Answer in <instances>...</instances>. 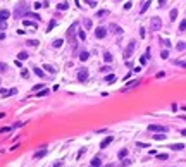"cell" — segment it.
<instances>
[{
    "label": "cell",
    "mask_w": 186,
    "mask_h": 167,
    "mask_svg": "<svg viewBox=\"0 0 186 167\" xmlns=\"http://www.w3.org/2000/svg\"><path fill=\"white\" fill-rule=\"evenodd\" d=\"M184 148V143H174L171 145V150H183Z\"/></svg>",
    "instance_id": "cell-24"
},
{
    "label": "cell",
    "mask_w": 186,
    "mask_h": 167,
    "mask_svg": "<svg viewBox=\"0 0 186 167\" xmlns=\"http://www.w3.org/2000/svg\"><path fill=\"white\" fill-rule=\"evenodd\" d=\"M9 17H10V12H9L7 9H2V10H0V19H2V21H7Z\"/></svg>",
    "instance_id": "cell-13"
},
{
    "label": "cell",
    "mask_w": 186,
    "mask_h": 167,
    "mask_svg": "<svg viewBox=\"0 0 186 167\" xmlns=\"http://www.w3.org/2000/svg\"><path fill=\"white\" fill-rule=\"evenodd\" d=\"M2 29H7V21H2L0 19V31Z\"/></svg>",
    "instance_id": "cell-38"
},
{
    "label": "cell",
    "mask_w": 186,
    "mask_h": 167,
    "mask_svg": "<svg viewBox=\"0 0 186 167\" xmlns=\"http://www.w3.org/2000/svg\"><path fill=\"white\" fill-rule=\"evenodd\" d=\"M26 45H29V47H38L40 42H38V40H26Z\"/></svg>",
    "instance_id": "cell-28"
},
{
    "label": "cell",
    "mask_w": 186,
    "mask_h": 167,
    "mask_svg": "<svg viewBox=\"0 0 186 167\" xmlns=\"http://www.w3.org/2000/svg\"><path fill=\"white\" fill-rule=\"evenodd\" d=\"M57 9L59 10H67L69 9V4L67 2H60V4H57Z\"/></svg>",
    "instance_id": "cell-25"
},
{
    "label": "cell",
    "mask_w": 186,
    "mask_h": 167,
    "mask_svg": "<svg viewBox=\"0 0 186 167\" xmlns=\"http://www.w3.org/2000/svg\"><path fill=\"white\" fill-rule=\"evenodd\" d=\"M136 146H140V148H148V146H150V143H140V141H136Z\"/></svg>",
    "instance_id": "cell-37"
},
{
    "label": "cell",
    "mask_w": 186,
    "mask_h": 167,
    "mask_svg": "<svg viewBox=\"0 0 186 167\" xmlns=\"http://www.w3.org/2000/svg\"><path fill=\"white\" fill-rule=\"evenodd\" d=\"M78 21L76 23H72L71 26H69V29H67V40L71 42V43H74V42H76V28H78Z\"/></svg>",
    "instance_id": "cell-2"
},
{
    "label": "cell",
    "mask_w": 186,
    "mask_h": 167,
    "mask_svg": "<svg viewBox=\"0 0 186 167\" xmlns=\"http://www.w3.org/2000/svg\"><path fill=\"white\" fill-rule=\"evenodd\" d=\"M165 4H167V0H159V5H160V7H164Z\"/></svg>",
    "instance_id": "cell-53"
},
{
    "label": "cell",
    "mask_w": 186,
    "mask_h": 167,
    "mask_svg": "<svg viewBox=\"0 0 186 167\" xmlns=\"http://www.w3.org/2000/svg\"><path fill=\"white\" fill-rule=\"evenodd\" d=\"M162 45L165 47V50H167V48H171V47H172V45H171V42H169V40H167V38H165V40H162Z\"/></svg>",
    "instance_id": "cell-34"
},
{
    "label": "cell",
    "mask_w": 186,
    "mask_h": 167,
    "mask_svg": "<svg viewBox=\"0 0 186 167\" xmlns=\"http://www.w3.org/2000/svg\"><path fill=\"white\" fill-rule=\"evenodd\" d=\"M103 60H105L107 64H110V62H112V60H114V57H112V53H110V52H105V53H103Z\"/></svg>",
    "instance_id": "cell-19"
},
{
    "label": "cell",
    "mask_w": 186,
    "mask_h": 167,
    "mask_svg": "<svg viewBox=\"0 0 186 167\" xmlns=\"http://www.w3.org/2000/svg\"><path fill=\"white\" fill-rule=\"evenodd\" d=\"M112 141H114V138H112V136H107V138H105V140L100 143V148L103 150V148H107V146H109L110 143H112Z\"/></svg>",
    "instance_id": "cell-11"
},
{
    "label": "cell",
    "mask_w": 186,
    "mask_h": 167,
    "mask_svg": "<svg viewBox=\"0 0 186 167\" xmlns=\"http://www.w3.org/2000/svg\"><path fill=\"white\" fill-rule=\"evenodd\" d=\"M90 167H102V157H100V155H97L95 159H91Z\"/></svg>",
    "instance_id": "cell-9"
},
{
    "label": "cell",
    "mask_w": 186,
    "mask_h": 167,
    "mask_svg": "<svg viewBox=\"0 0 186 167\" xmlns=\"http://www.w3.org/2000/svg\"><path fill=\"white\" fill-rule=\"evenodd\" d=\"M9 72V66L5 62H0V74H7Z\"/></svg>",
    "instance_id": "cell-21"
},
{
    "label": "cell",
    "mask_w": 186,
    "mask_h": 167,
    "mask_svg": "<svg viewBox=\"0 0 186 167\" xmlns=\"http://www.w3.org/2000/svg\"><path fill=\"white\" fill-rule=\"evenodd\" d=\"M83 24H85L86 29H91V19H90V17H85V19H83Z\"/></svg>",
    "instance_id": "cell-26"
},
{
    "label": "cell",
    "mask_w": 186,
    "mask_h": 167,
    "mask_svg": "<svg viewBox=\"0 0 186 167\" xmlns=\"http://www.w3.org/2000/svg\"><path fill=\"white\" fill-rule=\"evenodd\" d=\"M47 153H48V150H47V148H42V150H38V152L34 153V159H42V157H45Z\"/></svg>",
    "instance_id": "cell-14"
},
{
    "label": "cell",
    "mask_w": 186,
    "mask_h": 167,
    "mask_svg": "<svg viewBox=\"0 0 186 167\" xmlns=\"http://www.w3.org/2000/svg\"><path fill=\"white\" fill-rule=\"evenodd\" d=\"M178 14H179V10H178V9H172V10L169 12V17H171V21H176V19H178Z\"/></svg>",
    "instance_id": "cell-22"
},
{
    "label": "cell",
    "mask_w": 186,
    "mask_h": 167,
    "mask_svg": "<svg viewBox=\"0 0 186 167\" xmlns=\"http://www.w3.org/2000/svg\"><path fill=\"white\" fill-rule=\"evenodd\" d=\"M135 48H136V42L135 40H131V42H129L127 43V47L124 48V59H129V57H131V55H133V52H135Z\"/></svg>",
    "instance_id": "cell-3"
},
{
    "label": "cell",
    "mask_w": 186,
    "mask_h": 167,
    "mask_svg": "<svg viewBox=\"0 0 186 167\" xmlns=\"http://www.w3.org/2000/svg\"><path fill=\"white\" fill-rule=\"evenodd\" d=\"M0 84H2V81H0Z\"/></svg>",
    "instance_id": "cell-56"
},
{
    "label": "cell",
    "mask_w": 186,
    "mask_h": 167,
    "mask_svg": "<svg viewBox=\"0 0 186 167\" xmlns=\"http://www.w3.org/2000/svg\"><path fill=\"white\" fill-rule=\"evenodd\" d=\"M178 50H181V52L184 50V42H179V43H178Z\"/></svg>",
    "instance_id": "cell-45"
},
{
    "label": "cell",
    "mask_w": 186,
    "mask_h": 167,
    "mask_svg": "<svg viewBox=\"0 0 186 167\" xmlns=\"http://www.w3.org/2000/svg\"><path fill=\"white\" fill-rule=\"evenodd\" d=\"M162 28V19L160 17H152L150 19V31H160Z\"/></svg>",
    "instance_id": "cell-4"
},
{
    "label": "cell",
    "mask_w": 186,
    "mask_h": 167,
    "mask_svg": "<svg viewBox=\"0 0 186 167\" xmlns=\"http://www.w3.org/2000/svg\"><path fill=\"white\" fill-rule=\"evenodd\" d=\"M116 81V74H109V76H105V83H114Z\"/></svg>",
    "instance_id": "cell-29"
},
{
    "label": "cell",
    "mask_w": 186,
    "mask_h": 167,
    "mask_svg": "<svg viewBox=\"0 0 186 167\" xmlns=\"http://www.w3.org/2000/svg\"><path fill=\"white\" fill-rule=\"evenodd\" d=\"M33 71H34V74H36V76H38V78H45V76H47V74L43 72V69H42V67H38V66H36V67H34Z\"/></svg>",
    "instance_id": "cell-15"
},
{
    "label": "cell",
    "mask_w": 186,
    "mask_h": 167,
    "mask_svg": "<svg viewBox=\"0 0 186 167\" xmlns=\"http://www.w3.org/2000/svg\"><path fill=\"white\" fill-rule=\"evenodd\" d=\"M86 4L90 5V7H95L97 4H95V0H86Z\"/></svg>",
    "instance_id": "cell-48"
},
{
    "label": "cell",
    "mask_w": 186,
    "mask_h": 167,
    "mask_svg": "<svg viewBox=\"0 0 186 167\" xmlns=\"http://www.w3.org/2000/svg\"><path fill=\"white\" fill-rule=\"evenodd\" d=\"M62 43H64L62 40H55L52 45H53V48H60V47H62Z\"/></svg>",
    "instance_id": "cell-31"
},
{
    "label": "cell",
    "mask_w": 186,
    "mask_h": 167,
    "mask_svg": "<svg viewBox=\"0 0 186 167\" xmlns=\"http://www.w3.org/2000/svg\"><path fill=\"white\" fill-rule=\"evenodd\" d=\"M7 131H12V127H10V126H4V127H0V133H7Z\"/></svg>",
    "instance_id": "cell-36"
},
{
    "label": "cell",
    "mask_w": 186,
    "mask_h": 167,
    "mask_svg": "<svg viewBox=\"0 0 186 167\" xmlns=\"http://www.w3.org/2000/svg\"><path fill=\"white\" fill-rule=\"evenodd\" d=\"M83 153H86V148H85V146H83L81 150L78 152V159H81V155H83Z\"/></svg>",
    "instance_id": "cell-43"
},
{
    "label": "cell",
    "mask_w": 186,
    "mask_h": 167,
    "mask_svg": "<svg viewBox=\"0 0 186 167\" xmlns=\"http://www.w3.org/2000/svg\"><path fill=\"white\" fill-rule=\"evenodd\" d=\"M93 33H95V38L102 40V38H105V36H107V28H103V26H98L95 31H93Z\"/></svg>",
    "instance_id": "cell-6"
},
{
    "label": "cell",
    "mask_w": 186,
    "mask_h": 167,
    "mask_svg": "<svg viewBox=\"0 0 186 167\" xmlns=\"http://www.w3.org/2000/svg\"><path fill=\"white\" fill-rule=\"evenodd\" d=\"M60 165H62V160H57V162H55L52 167H60Z\"/></svg>",
    "instance_id": "cell-51"
},
{
    "label": "cell",
    "mask_w": 186,
    "mask_h": 167,
    "mask_svg": "<svg viewBox=\"0 0 186 167\" xmlns=\"http://www.w3.org/2000/svg\"><path fill=\"white\" fill-rule=\"evenodd\" d=\"M55 24H57V23H55V21H50V23H48V28H47V31H50V29H52V28H53Z\"/></svg>",
    "instance_id": "cell-44"
},
{
    "label": "cell",
    "mask_w": 186,
    "mask_h": 167,
    "mask_svg": "<svg viewBox=\"0 0 186 167\" xmlns=\"http://www.w3.org/2000/svg\"><path fill=\"white\" fill-rule=\"evenodd\" d=\"M105 16H109V9H103V10H98L95 14V17H98V19H103Z\"/></svg>",
    "instance_id": "cell-16"
},
{
    "label": "cell",
    "mask_w": 186,
    "mask_h": 167,
    "mask_svg": "<svg viewBox=\"0 0 186 167\" xmlns=\"http://www.w3.org/2000/svg\"><path fill=\"white\" fill-rule=\"evenodd\" d=\"M103 167H114V164H107V165H103Z\"/></svg>",
    "instance_id": "cell-55"
},
{
    "label": "cell",
    "mask_w": 186,
    "mask_h": 167,
    "mask_svg": "<svg viewBox=\"0 0 186 167\" xmlns=\"http://www.w3.org/2000/svg\"><path fill=\"white\" fill-rule=\"evenodd\" d=\"M43 69H45V71H48V72H52V74H55V72H57L55 66H52V64H45V66H43Z\"/></svg>",
    "instance_id": "cell-20"
},
{
    "label": "cell",
    "mask_w": 186,
    "mask_h": 167,
    "mask_svg": "<svg viewBox=\"0 0 186 167\" xmlns=\"http://www.w3.org/2000/svg\"><path fill=\"white\" fill-rule=\"evenodd\" d=\"M160 57H162V59H167V57H169V52H167V50H162V52H160Z\"/></svg>",
    "instance_id": "cell-41"
},
{
    "label": "cell",
    "mask_w": 186,
    "mask_h": 167,
    "mask_svg": "<svg viewBox=\"0 0 186 167\" xmlns=\"http://www.w3.org/2000/svg\"><path fill=\"white\" fill-rule=\"evenodd\" d=\"M100 71H102V72H112V69H110V67H102Z\"/></svg>",
    "instance_id": "cell-50"
},
{
    "label": "cell",
    "mask_w": 186,
    "mask_h": 167,
    "mask_svg": "<svg viewBox=\"0 0 186 167\" xmlns=\"http://www.w3.org/2000/svg\"><path fill=\"white\" fill-rule=\"evenodd\" d=\"M28 12H29V4H26V2H17L16 4V7H14V17L16 19L24 17Z\"/></svg>",
    "instance_id": "cell-1"
},
{
    "label": "cell",
    "mask_w": 186,
    "mask_h": 167,
    "mask_svg": "<svg viewBox=\"0 0 186 167\" xmlns=\"http://www.w3.org/2000/svg\"><path fill=\"white\" fill-rule=\"evenodd\" d=\"M150 4H152L150 0H145V4H143V7H141V10H140V12H141V14H145V12H146V9H148V5H150Z\"/></svg>",
    "instance_id": "cell-30"
},
{
    "label": "cell",
    "mask_w": 186,
    "mask_h": 167,
    "mask_svg": "<svg viewBox=\"0 0 186 167\" xmlns=\"http://www.w3.org/2000/svg\"><path fill=\"white\" fill-rule=\"evenodd\" d=\"M78 79H79V81H86V79H88V69H86V67H81V69L78 71Z\"/></svg>",
    "instance_id": "cell-7"
},
{
    "label": "cell",
    "mask_w": 186,
    "mask_h": 167,
    "mask_svg": "<svg viewBox=\"0 0 186 167\" xmlns=\"http://www.w3.org/2000/svg\"><path fill=\"white\" fill-rule=\"evenodd\" d=\"M45 95H48V90L47 88H43L42 91H38V97H45Z\"/></svg>",
    "instance_id": "cell-39"
},
{
    "label": "cell",
    "mask_w": 186,
    "mask_h": 167,
    "mask_svg": "<svg viewBox=\"0 0 186 167\" xmlns=\"http://www.w3.org/2000/svg\"><path fill=\"white\" fill-rule=\"evenodd\" d=\"M174 64L179 66V67H184V60H174Z\"/></svg>",
    "instance_id": "cell-46"
},
{
    "label": "cell",
    "mask_w": 186,
    "mask_h": 167,
    "mask_svg": "<svg viewBox=\"0 0 186 167\" xmlns=\"http://www.w3.org/2000/svg\"><path fill=\"white\" fill-rule=\"evenodd\" d=\"M164 136H165V134H155V136H153V138H155V140H162V138H164Z\"/></svg>",
    "instance_id": "cell-54"
},
{
    "label": "cell",
    "mask_w": 186,
    "mask_h": 167,
    "mask_svg": "<svg viewBox=\"0 0 186 167\" xmlns=\"http://www.w3.org/2000/svg\"><path fill=\"white\" fill-rule=\"evenodd\" d=\"M184 29H186V21H181V24H179V33H184Z\"/></svg>",
    "instance_id": "cell-35"
},
{
    "label": "cell",
    "mask_w": 186,
    "mask_h": 167,
    "mask_svg": "<svg viewBox=\"0 0 186 167\" xmlns=\"http://www.w3.org/2000/svg\"><path fill=\"white\" fill-rule=\"evenodd\" d=\"M24 17H31V19H34V21H40V19H42V17H40L38 14H34V12H28Z\"/></svg>",
    "instance_id": "cell-23"
},
{
    "label": "cell",
    "mask_w": 186,
    "mask_h": 167,
    "mask_svg": "<svg viewBox=\"0 0 186 167\" xmlns=\"http://www.w3.org/2000/svg\"><path fill=\"white\" fill-rule=\"evenodd\" d=\"M28 57H29V55H28V52H19V53H17V59H19V62L21 60H28Z\"/></svg>",
    "instance_id": "cell-18"
},
{
    "label": "cell",
    "mask_w": 186,
    "mask_h": 167,
    "mask_svg": "<svg viewBox=\"0 0 186 167\" xmlns=\"http://www.w3.org/2000/svg\"><path fill=\"white\" fill-rule=\"evenodd\" d=\"M107 31H112L114 34H119V33H122V28L117 26V24H109V29Z\"/></svg>",
    "instance_id": "cell-10"
},
{
    "label": "cell",
    "mask_w": 186,
    "mask_h": 167,
    "mask_svg": "<svg viewBox=\"0 0 186 167\" xmlns=\"http://www.w3.org/2000/svg\"><path fill=\"white\" fill-rule=\"evenodd\" d=\"M21 76H23V78H28V76H29V72H28L26 69H23V71H21Z\"/></svg>",
    "instance_id": "cell-47"
},
{
    "label": "cell",
    "mask_w": 186,
    "mask_h": 167,
    "mask_svg": "<svg viewBox=\"0 0 186 167\" xmlns=\"http://www.w3.org/2000/svg\"><path fill=\"white\" fill-rule=\"evenodd\" d=\"M24 26H26V28H33V29H36V28H38V24H36V23H33V21H24Z\"/></svg>",
    "instance_id": "cell-27"
},
{
    "label": "cell",
    "mask_w": 186,
    "mask_h": 167,
    "mask_svg": "<svg viewBox=\"0 0 186 167\" xmlns=\"http://www.w3.org/2000/svg\"><path fill=\"white\" fill-rule=\"evenodd\" d=\"M157 159H159V160H167V159H169V155H167V153H157Z\"/></svg>",
    "instance_id": "cell-33"
},
{
    "label": "cell",
    "mask_w": 186,
    "mask_h": 167,
    "mask_svg": "<svg viewBox=\"0 0 186 167\" xmlns=\"http://www.w3.org/2000/svg\"><path fill=\"white\" fill-rule=\"evenodd\" d=\"M148 131H152V133H162V134H165L167 131H169V127H165V126H159V124H150V126H148Z\"/></svg>",
    "instance_id": "cell-5"
},
{
    "label": "cell",
    "mask_w": 186,
    "mask_h": 167,
    "mask_svg": "<svg viewBox=\"0 0 186 167\" xmlns=\"http://www.w3.org/2000/svg\"><path fill=\"white\" fill-rule=\"evenodd\" d=\"M140 62H141V66H145V64L148 62V57H146V55H143V57L140 59Z\"/></svg>",
    "instance_id": "cell-42"
},
{
    "label": "cell",
    "mask_w": 186,
    "mask_h": 167,
    "mask_svg": "<svg viewBox=\"0 0 186 167\" xmlns=\"http://www.w3.org/2000/svg\"><path fill=\"white\" fill-rule=\"evenodd\" d=\"M117 157H119L121 162H122L124 159H127V148H121V150L117 152Z\"/></svg>",
    "instance_id": "cell-12"
},
{
    "label": "cell",
    "mask_w": 186,
    "mask_h": 167,
    "mask_svg": "<svg viewBox=\"0 0 186 167\" xmlns=\"http://www.w3.org/2000/svg\"><path fill=\"white\" fill-rule=\"evenodd\" d=\"M78 36H79V40H83V42L86 40V33H85L83 29H79V31H78Z\"/></svg>",
    "instance_id": "cell-32"
},
{
    "label": "cell",
    "mask_w": 186,
    "mask_h": 167,
    "mask_svg": "<svg viewBox=\"0 0 186 167\" xmlns=\"http://www.w3.org/2000/svg\"><path fill=\"white\" fill-rule=\"evenodd\" d=\"M164 76H165V72H157V74H155L157 79H160V78H164Z\"/></svg>",
    "instance_id": "cell-49"
},
{
    "label": "cell",
    "mask_w": 186,
    "mask_h": 167,
    "mask_svg": "<svg viewBox=\"0 0 186 167\" xmlns=\"http://www.w3.org/2000/svg\"><path fill=\"white\" fill-rule=\"evenodd\" d=\"M88 57H90V53H88L86 50H81V52H79V60H81V62L88 60Z\"/></svg>",
    "instance_id": "cell-17"
},
{
    "label": "cell",
    "mask_w": 186,
    "mask_h": 167,
    "mask_svg": "<svg viewBox=\"0 0 186 167\" xmlns=\"http://www.w3.org/2000/svg\"><path fill=\"white\" fill-rule=\"evenodd\" d=\"M127 165H131V160H129V159H124V162L121 164V167H127Z\"/></svg>",
    "instance_id": "cell-40"
},
{
    "label": "cell",
    "mask_w": 186,
    "mask_h": 167,
    "mask_svg": "<svg viewBox=\"0 0 186 167\" xmlns=\"http://www.w3.org/2000/svg\"><path fill=\"white\" fill-rule=\"evenodd\" d=\"M145 34H146V33H145V28H141V29H140V36H141V38H145Z\"/></svg>",
    "instance_id": "cell-52"
},
{
    "label": "cell",
    "mask_w": 186,
    "mask_h": 167,
    "mask_svg": "<svg viewBox=\"0 0 186 167\" xmlns=\"http://www.w3.org/2000/svg\"><path fill=\"white\" fill-rule=\"evenodd\" d=\"M140 84V79H133V81H129L127 84H126V88H122L121 91H127V90H133V88H136Z\"/></svg>",
    "instance_id": "cell-8"
}]
</instances>
